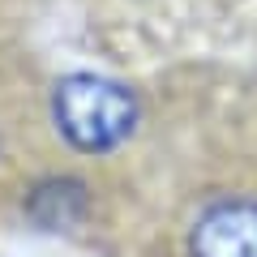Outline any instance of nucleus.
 <instances>
[{"instance_id":"obj_1","label":"nucleus","mask_w":257,"mask_h":257,"mask_svg":"<svg viewBox=\"0 0 257 257\" xmlns=\"http://www.w3.org/2000/svg\"><path fill=\"white\" fill-rule=\"evenodd\" d=\"M52 120L56 133L73 150L103 155L120 142L133 138L138 128V99L133 90L99 73H69L52 90Z\"/></svg>"},{"instance_id":"obj_2","label":"nucleus","mask_w":257,"mask_h":257,"mask_svg":"<svg viewBox=\"0 0 257 257\" xmlns=\"http://www.w3.org/2000/svg\"><path fill=\"white\" fill-rule=\"evenodd\" d=\"M189 257H257V202H210L189 231Z\"/></svg>"},{"instance_id":"obj_3","label":"nucleus","mask_w":257,"mask_h":257,"mask_svg":"<svg viewBox=\"0 0 257 257\" xmlns=\"http://www.w3.org/2000/svg\"><path fill=\"white\" fill-rule=\"evenodd\" d=\"M30 219L47 231H60V227H73L82 223L86 214V184L82 180H43L35 193H30Z\"/></svg>"}]
</instances>
